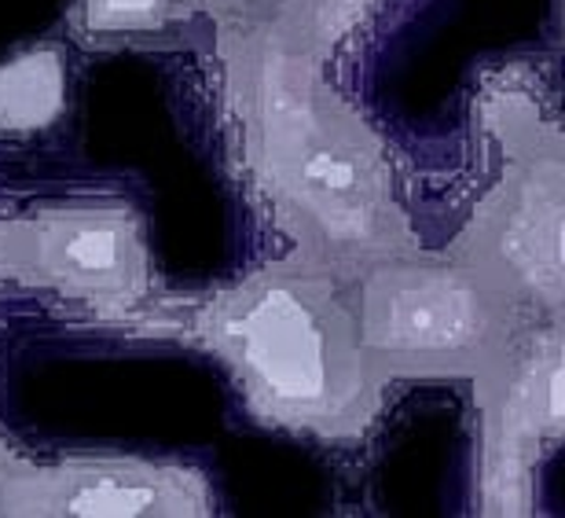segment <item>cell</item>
Listing matches in <instances>:
<instances>
[{
    "label": "cell",
    "instance_id": "obj_2",
    "mask_svg": "<svg viewBox=\"0 0 565 518\" xmlns=\"http://www.w3.org/2000/svg\"><path fill=\"white\" fill-rule=\"evenodd\" d=\"M243 360L279 401H316L327 390V339L309 306L290 290H268L239 324Z\"/></svg>",
    "mask_w": 565,
    "mask_h": 518
},
{
    "label": "cell",
    "instance_id": "obj_5",
    "mask_svg": "<svg viewBox=\"0 0 565 518\" xmlns=\"http://www.w3.org/2000/svg\"><path fill=\"white\" fill-rule=\"evenodd\" d=\"M154 504V493L147 486H129V482H99L71 497L74 515H140Z\"/></svg>",
    "mask_w": 565,
    "mask_h": 518
},
{
    "label": "cell",
    "instance_id": "obj_6",
    "mask_svg": "<svg viewBox=\"0 0 565 518\" xmlns=\"http://www.w3.org/2000/svg\"><path fill=\"white\" fill-rule=\"evenodd\" d=\"M305 177L312 180L316 188L331 191V195H349L356 188V166L349 159H338V155H312L309 166H305Z\"/></svg>",
    "mask_w": 565,
    "mask_h": 518
},
{
    "label": "cell",
    "instance_id": "obj_7",
    "mask_svg": "<svg viewBox=\"0 0 565 518\" xmlns=\"http://www.w3.org/2000/svg\"><path fill=\"white\" fill-rule=\"evenodd\" d=\"M154 8V0H104V11L115 19H137Z\"/></svg>",
    "mask_w": 565,
    "mask_h": 518
},
{
    "label": "cell",
    "instance_id": "obj_4",
    "mask_svg": "<svg viewBox=\"0 0 565 518\" xmlns=\"http://www.w3.org/2000/svg\"><path fill=\"white\" fill-rule=\"evenodd\" d=\"M55 265L71 276H115L121 268V232L115 224H74L55 235Z\"/></svg>",
    "mask_w": 565,
    "mask_h": 518
},
{
    "label": "cell",
    "instance_id": "obj_1",
    "mask_svg": "<svg viewBox=\"0 0 565 518\" xmlns=\"http://www.w3.org/2000/svg\"><path fill=\"white\" fill-rule=\"evenodd\" d=\"M478 290L448 273H404L367 290L364 328L386 353H459L481 335Z\"/></svg>",
    "mask_w": 565,
    "mask_h": 518
},
{
    "label": "cell",
    "instance_id": "obj_3",
    "mask_svg": "<svg viewBox=\"0 0 565 518\" xmlns=\"http://www.w3.org/2000/svg\"><path fill=\"white\" fill-rule=\"evenodd\" d=\"M66 96L63 63L55 52H26L0 66V126L44 129L60 118Z\"/></svg>",
    "mask_w": 565,
    "mask_h": 518
}]
</instances>
